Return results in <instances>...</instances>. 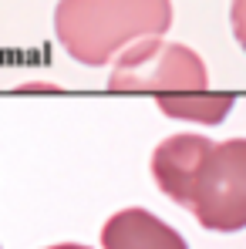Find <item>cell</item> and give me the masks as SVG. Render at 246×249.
Returning <instances> with one entry per match:
<instances>
[{"mask_svg": "<svg viewBox=\"0 0 246 249\" xmlns=\"http://www.w3.org/2000/svg\"><path fill=\"white\" fill-rule=\"evenodd\" d=\"M44 249H91L84 243H57V246H44Z\"/></svg>", "mask_w": 246, "mask_h": 249, "instance_id": "8", "label": "cell"}, {"mask_svg": "<svg viewBox=\"0 0 246 249\" xmlns=\"http://www.w3.org/2000/svg\"><path fill=\"white\" fill-rule=\"evenodd\" d=\"M229 24H233V37L246 51V0H233L229 3Z\"/></svg>", "mask_w": 246, "mask_h": 249, "instance_id": "6", "label": "cell"}, {"mask_svg": "<svg viewBox=\"0 0 246 249\" xmlns=\"http://www.w3.org/2000/svg\"><path fill=\"white\" fill-rule=\"evenodd\" d=\"M108 91L152 94L159 111L179 122L219 124L236 105L233 91H212L206 61L186 44L165 37H142L128 44L112 64Z\"/></svg>", "mask_w": 246, "mask_h": 249, "instance_id": "1", "label": "cell"}, {"mask_svg": "<svg viewBox=\"0 0 246 249\" xmlns=\"http://www.w3.org/2000/svg\"><path fill=\"white\" fill-rule=\"evenodd\" d=\"M101 249H189V243L155 212L128 206L101 226Z\"/></svg>", "mask_w": 246, "mask_h": 249, "instance_id": "5", "label": "cell"}, {"mask_svg": "<svg viewBox=\"0 0 246 249\" xmlns=\"http://www.w3.org/2000/svg\"><path fill=\"white\" fill-rule=\"evenodd\" d=\"M172 27V0H57V44L88 68H101L142 37Z\"/></svg>", "mask_w": 246, "mask_h": 249, "instance_id": "2", "label": "cell"}, {"mask_svg": "<svg viewBox=\"0 0 246 249\" xmlns=\"http://www.w3.org/2000/svg\"><path fill=\"white\" fill-rule=\"evenodd\" d=\"M209 148H212V138L182 131V135H169L152 152V178H155V185L182 209H189V199H192V189H196V178L203 172Z\"/></svg>", "mask_w": 246, "mask_h": 249, "instance_id": "4", "label": "cell"}, {"mask_svg": "<svg viewBox=\"0 0 246 249\" xmlns=\"http://www.w3.org/2000/svg\"><path fill=\"white\" fill-rule=\"evenodd\" d=\"M20 91L27 94V91H57V88H54V84H24Z\"/></svg>", "mask_w": 246, "mask_h": 249, "instance_id": "7", "label": "cell"}, {"mask_svg": "<svg viewBox=\"0 0 246 249\" xmlns=\"http://www.w3.org/2000/svg\"><path fill=\"white\" fill-rule=\"evenodd\" d=\"M189 212L212 232L246 229V138L212 142L189 199Z\"/></svg>", "mask_w": 246, "mask_h": 249, "instance_id": "3", "label": "cell"}]
</instances>
